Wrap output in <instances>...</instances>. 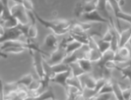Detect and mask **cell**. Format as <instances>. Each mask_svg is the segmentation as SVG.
I'll return each mask as SVG.
<instances>
[{
  "label": "cell",
  "mask_w": 131,
  "mask_h": 100,
  "mask_svg": "<svg viewBox=\"0 0 131 100\" xmlns=\"http://www.w3.org/2000/svg\"><path fill=\"white\" fill-rule=\"evenodd\" d=\"M8 6L9 8L11 16L19 22L20 25H30V18L27 11L22 6L21 1H8Z\"/></svg>",
  "instance_id": "1"
},
{
  "label": "cell",
  "mask_w": 131,
  "mask_h": 100,
  "mask_svg": "<svg viewBox=\"0 0 131 100\" xmlns=\"http://www.w3.org/2000/svg\"><path fill=\"white\" fill-rule=\"evenodd\" d=\"M67 56L65 51V46L62 45L61 43H59L57 49L53 51L52 53L50 54V57L48 58V60H45L50 65H54L60 63H63L64 59Z\"/></svg>",
  "instance_id": "2"
},
{
  "label": "cell",
  "mask_w": 131,
  "mask_h": 100,
  "mask_svg": "<svg viewBox=\"0 0 131 100\" xmlns=\"http://www.w3.org/2000/svg\"><path fill=\"white\" fill-rule=\"evenodd\" d=\"M22 37L25 38V36L17 27L16 28H12V29H5V32H4L3 36L0 38V43L2 44L6 41L9 40H22V38H21Z\"/></svg>",
  "instance_id": "3"
},
{
  "label": "cell",
  "mask_w": 131,
  "mask_h": 100,
  "mask_svg": "<svg viewBox=\"0 0 131 100\" xmlns=\"http://www.w3.org/2000/svg\"><path fill=\"white\" fill-rule=\"evenodd\" d=\"M33 13H34V16H35V19L36 21H38V23H40L41 25L45 26L46 28H49V29L52 30V33L54 34V35H58V36H63L66 35V34H68L69 33V30H64V29H60V28H57V27L55 26V25H52V23L51 21H47V20H44L42 19L39 15H38L35 10L33 11Z\"/></svg>",
  "instance_id": "4"
},
{
  "label": "cell",
  "mask_w": 131,
  "mask_h": 100,
  "mask_svg": "<svg viewBox=\"0 0 131 100\" xmlns=\"http://www.w3.org/2000/svg\"><path fill=\"white\" fill-rule=\"evenodd\" d=\"M31 51V54L34 60V68L38 76L39 80L44 79V71H43V55L39 51Z\"/></svg>",
  "instance_id": "5"
},
{
  "label": "cell",
  "mask_w": 131,
  "mask_h": 100,
  "mask_svg": "<svg viewBox=\"0 0 131 100\" xmlns=\"http://www.w3.org/2000/svg\"><path fill=\"white\" fill-rule=\"evenodd\" d=\"M131 59V52L128 46L126 45L125 47L118 48V50L115 51L114 59L113 62L121 64V63H127Z\"/></svg>",
  "instance_id": "6"
},
{
  "label": "cell",
  "mask_w": 131,
  "mask_h": 100,
  "mask_svg": "<svg viewBox=\"0 0 131 100\" xmlns=\"http://www.w3.org/2000/svg\"><path fill=\"white\" fill-rule=\"evenodd\" d=\"M82 20L85 23L94 22L96 24H109L110 22L106 18H104L97 10H94L89 13H83L82 16Z\"/></svg>",
  "instance_id": "7"
},
{
  "label": "cell",
  "mask_w": 131,
  "mask_h": 100,
  "mask_svg": "<svg viewBox=\"0 0 131 100\" xmlns=\"http://www.w3.org/2000/svg\"><path fill=\"white\" fill-rule=\"evenodd\" d=\"M80 81L82 83V88H88V89H95L96 80L92 77L90 73H84L79 77Z\"/></svg>",
  "instance_id": "8"
},
{
  "label": "cell",
  "mask_w": 131,
  "mask_h": 100,
  "mask_svg": "<svg viewBox=\"0 0 131 100\" xmlns=\"http://www.w3.org/2000/svg\"><path fill=\"white\" fill-rule=\"evenodd\" d=\"M44 45L50 50H52V51H55L58 47V38H56V36L53 33H51L49 35H47L44 40Z\"/></svg>",
  "instance_id": "9"
},
{
  "label": "cell",
  "mask_w": 131,
  "mask_h": 100,
  "mask_svg": "<svg viewBox=\"0 0 131 100\" xmlns=\"http://www.w3.org/2000/svg\"><path fill=\"white\" fill-rule=\"evenodd\" d=\"M70 75H71L70 70L66 71V72H63V73L56 74V75L54 76V78L52 79L51 81L55 82V83H57V84H60L61 86H63L64 88H66V87H67V81H68V79L70 77Z\"/></svg>",
  "instance_id": "10"
},
{
  "label": "cell",
  "mask_w": 131,
  "mask_h": 100,
  "mask_svg": "<svg viewBox=\"0 0 131 100\" xmlns=\"http://www.w3.org/2000/svg\"><path fill=\"white\" fill-rule=\"evenodd\" d=\"M131 38V25L128 28L123 29V31L119 34V48L125 47L127 45L129 39Z\"/></svg>",
  "instance_id": "11"
},
{
  "label": "cell",
  "mask_w": 131,
  "mask_h": 100,
  "mask_svg": "<svg viewBox=\"0 0 131 100\" xmlns=\"http://www.w3.org/2000/svg\"><path fill=\"white\" fill-rule=\"evenodd\" d=\"M114 55H115L114 51L110 49L109 51H107L106 52H104V53L102 54V56H101L100 60H99L97 63H95V64H96L99 68H103L106 63L111 62V61H113V59H114Z\"/></svg>",
  "instance_id": "12"
},
{
  "label": "cell",
  "mask_w": 131,
  "mask_h": 100,
  "mask_svg": "<svg viewBox=\"0 0 131 100\" xmlns=\"http://www.w3.org/2000/svg\"><path fill=\"white\" fill-rule=\"evenodd\" d=\"M82 46V44L79 43L78 41L72 39V40H70L69 42H68V43L66 44V47H65L66 53H67V55H69V54H71L75 51L79 50Z\"/></svg>",
  "instance_id": "13"
},
{
  "label": "cell",
  "mask_w": 131,
  "mask_h": 100,
  "mask_svg": "<svg viewBox=\"0 0 131 100\" xmlns=\"http://www.w3.org/2000/svg\"><path fill=\"white\" fill-rule=\"evenodd\" d=\"M112 95L116 98V100H125L123 97V93H122V88H121V85L118 83L117 81H112Z\"/></svg>",
  "instance_id": "14"
},
{
  "label": "cell",
  "mask_w": 131,
  "mask_h": 100,
  "mask_svg": "<svg viewBox=\"0 0 131 100\" xmlns=\"http://www.w3.org/2000/svg\"><path fill=\"white\" fill-rule=\"evenodd\" d=\"M78 64L80 65L81 68L84 73H91L93 70V63L90 62L89 60L82 59L78 61Z\"/></svg>",
  "instance_id": "15"
},
{
  "label": "cell",
  "mask_w": 131,
  "mask_h": 100,
  "mask_svg": "<svg viewBox=\"0 0 131 100\" xmlns=\"http://www.w3.org/2000/svg\"><path fill=\"white\" fill-rule=\"evenodd\" d=\"M43 71H44V78H47L50 81H52V79L54 78L55 74L52 71V66L44 60V57H43Z\"/></svg>",
  "instance_id": "16"
},
{
  "label": "cell",
  "mask_w": 131,
  "mask_h": 100,
  "mask_svg": "<svg viewBox=\"0 0 131 100\" xmlns=\"http://www.w3.org/2000/svg\"><path fill=\"white\" fill-rule=\"evenodd\" d=\"M67 86L75 87V88L81 90V91L82 90V83L80 81V79L78 77H74L72 75H70V77L68 79V81H67Z\"/></svg>",
  "instance_id": "17"
},
{
  "label": "cell",
  "mask_w": 131,
  "mask_h": 100,
  "mask_svg": "<svg viewBox=\"0 0 131 100\" xmlns=\"http://www.w3.org/2000/svg\"><path fill=\"white\" fill-rule=\"evenodd\" d=\"M51 66H52V69L55 75H56V74H59V73H63V72H66V71L70 70L69 65L65 64V63H60V64H57V65H51Z\"/></svg>",
  "instance_id": "18"
},
{
  "label": "cell",
  "mask_w": 131,
  "mask_h": 100,
  "mask_svg": "<svg viewBox=\"0 0 131 100\" xmlns=\"http://www.w3.org/2000/svg\"><path fill=\"white\" fill-rule=\"evenodd\" d=\"M69 65V68H70V71H71V75L74 76V77H78L79 78L80 76H82V74H84V72L82 71V69L81 68L80 65L78 64V62H75V63H72L70 64Z\"/></svg>",
  "instance_id": "19"
},
{
  "label": "cell",
  "mask_w": 131,
  "mask_h": 100,
  "mask_svg": "<svg viewBox=\"0 0 131 100\" xmlns=\"http://www.w3.org/2000/svg\"><path fill=\"white\" fill-rule=\"evenodd\" d=\"M33 80H34V78H33V76L31 74H26L24 77H22L20 80H18L16 82L19 85H22V86L25 87V88H28L29 85L31 84V82L33 81Z\"/></svg>",
  "instance_id": "20"
},
{
  "label": "cell",
  "mask_w": 131,
  "mask_h": 100,
  "mask_svg": "<svg viewBox=\"0 0 131 100\" xmlns=\"http://www.w3.org/2000/svg\"><path fill=\"white\" fill-rule=\"evenodd\" d=\"M96 40V39H95ZM96 46H97V49L99 50V51L101 52V54H103L104 52H106L107 51H109L111 49V43L110 42H107V41L102 40L101 38H99L98 40H96Z\"/></svg>",
  "instance_id": "21"
},
{
  "label": "cell",
  "mask_w": 131,
  "mask_h": 100,
  "mask_svg": "<svg viewBox=\"0 0 131 100\" xmlns=\"http://www.w3.org/2000/svg\"><path fill=\"white\" fill-rule=\"evenodd\" d=\"M38 37V28L36 25V23H32L28 28L27 34H26V38L28 39H35Z\"/></svg>",
  "instance_id": "22"
},
{
  "label": "cell",
  "mask_w": 131,
  "mask_h": 100,
  "mask_svg": "<svg viewBox=\"0 0 131 100\" xmlns=\"http://www.w3.org/2000/svg\"><path fill=\"white\" fill-rule=\"evenodd\" d=\"M96 4H97V1L84 2V4H83V12L89 13V12H92L94 10H96Z\"/></svg>",
  "instance_id": "23"
},
{
  "label": "cell",
  "mask_w": 131,
  "mask_h": 100,
  "mask_svg": "<svg viewBox=\"0 0 131 100\" xmlns=\"http://www.w3.org/2000/svg\"><path fill=\"white\" fill-rule=\"evenodd\" d=\"M117 70L120 71L124 79H127V80H128L129 85H130V87H131V66L130 65H127V66L123 68H118Z\"/></svg>",
  "instance_id": "24"
},
{
  "label": "cell",
  "mask_w": 131,
  "mask_h": 100,
  "mask_svg": "<svg viewBox=\"0 0 131 100\" xmlns=\"http://www.w3.org/2000/svg\"><path fill=\"white\" fill-rule=\"evenodd\" d=\"M18 25H19V22L15 18L12 17V18L4 22L3 27H4V29H12V28H16L18 26Z\"/></svg>",
  "instance_id": "25"
},
{
  "label": "cell",
  "mask_w": 131,
  "mask_h": 100,
  "mask_svg": "<svg viewBox=\"0 0 131 100\" xmlns=\"http://www.w3.org/2000/svg\"><path fill=\"white\" fill-rule=\"evenodd\" d=\"M41 87V81L40 80L38 79V80H33V81L31 82V84L29 85V87L27 88V91H38V95H40V93H39V89H40Z\"/></svg>",
  "instance_id": "26"
},
{
  "label": "cell",
  "mask_w": 131,
  "mask_h": 100,
  "mask_svg": "<svg viewBox=\"0 0 131 100\" xmlns=\"http://www.w3.org/2000/svg\"><path fill=\"white\" fill-rule=\"evenodd\" d=\"M98 94H112V80L111 81H107V82L105 83L101 90L99 91ZM97 94V95H98Z\"/></svg>",
  "instance_id": "27"
},
{
  "label": "cell",
  "mask_w": 131,
  "mask_h": 100,
  "mask_svg": "<svg viewBox=\"0 0 131 100\" xmlns=\"http://www.w3.org/2000/svg\"><path fill=\"white\" fill-rule=\"evenodd\" d=\"M83 4L84 2H78L75 6L74 8V14L76 15V17H82L83 12Z\"/></svg>",
  "instance_id": "28"
},
{
  "label": "cell",
  "mask_w": 131,
  "mask_h": 100,
  "mask_svg": "<svg viewBox=\"0 0 131 100\" xmlns=\"http://www.w3.org/2000/svg\"><path fill=\"white\" fill-rule=\"evenodd\" d=\"M82 96L84 97L85 100H87L88 98L92 97V96H95V95H96V93L95 92V90L88 89V88H82Z\"/></svg>",
  "instance_id": "29"
},
{
  "label": "cell",
  "mask_w": 131,
  "mask_h": 100,
  "mask_svg": "<svg viewBox=\"0 0 131 100\" xmlns=\"http://www.w3.org/2000/svg\"><path fill=\"white\" fill-rule=\"evenodd\" d=\"M107 82V80H105L104 78H100L98 79V80H96V86H95V92L96 93V95H97L98 93H99V91L101 90V88L105 85V83Z\"/></svg>",
  "instance_id": "30"
},
{
  "label": "cell",
  "mask_w": 131,
  "mask_h": 100,
  "mask_svg": "<svg viewBox=\"0 0 131 100\" xmlns=\"http://www.w3.org/2000/svg\"><path fill=\"white\" fill-rule=\"evenodd\" d=\"M26 49L25 48H20V47H11V48H8V49H5L4 51H2L4 53H8V52H11V53H20V52H23L24 51H25Z\"/></svg>",
  "instance_id": "31"
},
{
  "label": "cell",
  "mask_w": 131,
  "mask_h": 100,
  "mask_svg": "<svg viewBox=\"0 0 131 100\" xmlns=\"http://www.w3.org/2000/svg\"><path fill=\"white\" fill-rule=\"evenodd\" d=\"M18 89H19V85L17 84V82H9L4 85V90H8V93L17 91Z\"/></svg>",
  "instance_id": "32"
},
{
  "label": "cell",
  "mask_w": 131,
  "mask_h": 100,
  "mask_svg": "<svg viewBox=\"0 0 131 100\" xmlns=\"http://www.w3.org/2000/svg\"><path fill=\"white\" fill-rule=\"evenodd\" d=\"M21 4L26 11H34V4L32 1H21Z\"/></svg>",
  "instance_id": "33"
},
{
  "label": "cell",
  "mask_w": 131,
  "mask_h": 100,
  "mask_svg": "<svg viewBox=\"0 0 131 100\" xmlns=\"http://www.w3.org/2000/svg\"><path fill=\"white\" fill-rule=\"evenodd\" d=\"M123 93V97L125 100H131V87L128 86L122 90Z\"/></svg>",
  "instance_id": "34"
},
{
  "label": "cell",
  "mask_w": 131,
  "mask_h": 100,
  "mask_svg": "<svg viewBox=\"0 0 131 100\" xmlns=\"http://www.w3.org/2000/svg\"><path fill=\"white\" fill-rule=\"evenodd\" d=\"M112 96H113L112 94H98L96 95L97 100H111Z\"/></svg>",
  "instance_id": "35"
},
{
  "label": "cell",
  "mask_w": 131,
  "mask_h": 100,
  "mask_svg": "<svg viewBox=\"0 0 131 100\" xmlns=\"http://www.w3.org/2000/svg\"><path fill=\"white\" fill-rule=\"evenodd\" d=\"M112 38V33L109 31V29H107L106 32L104 33V35L101 37V39L104 41H107V42H111Z\"/></svg>",
  "instance_id": "36"
},
{
  "label": "cell",
  "mask_w": 131,
  "mask_h": 100,
  "mask_svg": "<svg viewBox=\"0 0 131 100\" xmlns=\"http://www.w3.org/2000/svg\"><path fill=\"white\" fill-rule=\"evenodd\" d=\"M3 11H4V2L0 1V17L2 16Z\"/></svg>",
  "instance_id": "37"
},
{
  "label": "cell",
  "mask_w": 131,
  "mask_h": 100,
  "mask_svg": "<svg viewBox=\"0 0 131 100\" xmlns=\"http://www.w3.org/2000/svg\"><path fill=\"white\" fill-rule=\"evenodd\" d=\"M8 57V55L6 53H4L2 51H0V58H7Z\"/></svg>",
  "instance_id": "38"
},
{
  "label": "cell",
  "mask_w": 131,
  "mask_h": 100,
  "mask_svg": "<svg viewBox=\"0 0 131 100\" xmlns=\"http://www.w3.org/2000/svg\"><path fill=\"white\" fill-rule=\"evenodd\" d=\"M24 100H34V97H32V96H30V95H28L27 97H25Z\"/></svg>",
  "instance_id": "39"
},
{
  "label": "cell",
  "mask_w": 131,
  "mask_h": 100,
  "mask_svg": "<svg viewBox=\"0 0 131 100\" xmlns=\"http://www.w3.org/2000/svg\"><path fill=\"white\" fill-rule=\"evenodd\" d=\"M87 100H97V98H96V95H95V96H92V97L88 98Z\"/></svg>",
  "instance_id": "40"
},
{
  "label": "cell",
  "mask_w": 131,
  "mask_h": 100,
  "mask_svg": "<svg viewBox=\"0 0 131 100\" xmlns=\"http://www.w3.org/2000/svg\"><path fill=\"white\" fill-rule=\"evenodd\" d=\"M127 45H129V47L131 48V38H130V39H129V41H128V43H127Z\"/></svg>",
  "instance_id": "41"
},
{
  "label": "cell",
  "mask_w": 131,
  "mask_h": 100,
  "mask_svg": "<svg viewBox=\"0 0 131 100\" xmlns=\"http://www.w3.org/2000/svg\"><path fill=\"white\" fill-rule=\"evenodd\" d=\"M127 65H130V66H131V59L129 60L128 62H127Z\"/></svg>",
  "instance_id": "42"
},
{
  "label": "cell",
  "mask_w": 131,
  "mask_h": 100,
  "mask_svg": "<svg viewBox=\"0 0 131 100\" xmlns=\"http://www.w3.org/2000/svg\"><path fill=\"white\" fill-rule=\"evenodd\" d=\"M1 46H2V44L0 43V51H1Z\"/></svg>",
  "instance_id": "43"
},
{
  "label": "cell",
  "mask_w": 131,
  "mask_h": 100,
  "mask_svg": "<svg viewBox=\"0 0 131 100\" xmlns=\"http://www.w3.org/2000/svg\"><path fill=\"white\" fill-rule=\"evenodd\" d=\"M52 100H57V99H56V98H55V99H52Z\"/></svg>",
  "instance_id": "44"
}]
</instances>
